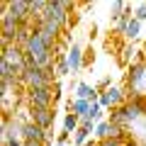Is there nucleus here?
<instances>
[{
  "instance_id": "obj_1",
  "label": "nucleus",
  "mask_w": 146,
  "mask_h": 146,
  "mask_svg": "<svg viewBox=\"0 0 146 146\" xmlns=\"http://www.w3.org/2000/svg\"><path fill=\"white\" fill-rule=\"evenodd\" d=\"M71 12H73V3H68V0H49V10L44 15V20H51L54 25L66 29L71 25Z\"/></svg>"
},
{
  "instance_id": "obj_2",
  "label": "nucleus",
  "mask_w": 146,
  "mask_h": 146,
  "mask_svg": "<svg viewBox=\"0 0 146 146\" xmlns=\"http://www.w3.org/2000/svg\"><path fill=\"white\" fill-rule=\"evenodd\" d=\"M22 27H25V25H22V22H17L10 12L3 7V15H0V34H3V46H7V44H15V42H17V36H20Z\"/></svg>"
},
{
  "instance_id": "obj_3",
  "label": "nucleus",
  "mask_w": 146,
  "mask_h": 146,
  "mask_svg": "<svg viewBox=\"0 0 146 146\" xmlns=\"http://www.w3.org/2000/svg\"><path fill=\"white\" fill-rule=\"evenodd\" d=\"M25 100H27L29 107H54L56 105V100H54V85L25 90Z\"/></svg>"
},
{
  "instance_id": "obj_4",
  "label": "nucleus",
  "mask_w": 146,
  "mask_h": 146,
  "mask_svg": "<svg viewBox=\"0 0 146 146\" xmlns=\"http://www.w3.org/2000/svg\"><path fill=\"white\" fill-rule=\"evenodd\" d=\"M3 7L22 25H32V5L29 0H3Z\"/></svg>"
},
{
  "instance_id": "obj_5",
  "label": "nucleus",
  "mask_w": 146,
  "mask_h": 146,
  "mask_svg": "<svg viewBox=\"0 0 146 146\" xmlns=\"http://www.w3.org/2000/svg\"><path fill=\"white\" fill-rule=\"evenodd\" d=\"M32 110V122L39 124L42 129H51L56 122V110L54 107H29Z\"/></svg>"
},
{
  "instance_id": "obj_6",
  "label": "nucleus",
  "mask_w": 146,
  "mask_h": 146,
  "mask_svg": "<svg viewBox=\"0 0 146 146\" xmlns=\"http://www.w3.org/2000/svg\"><path fill=\"white\" fill-rule=\"evenodd\" d=\"M95 139L98 141H102V139H127V131L119 129L117 124H112L110 119H105L95 127Z\"/></svg>"
},
{
  "instance_id": "obj_7",
  "label": "nucleus",
  "mask_w": 146,
  "mask_h": 146,
  "mask_svg": "<svg viewBox=\"0 0 146 146\" xmlns=\"http://www.w3.org/2000/svg\"><path fill=\"white\" fill-rule=\"evenodd\" d=\"M15 139H22V122L17 117L3 115V144L15 141Z\"/></svg>"
},
{
  "instance_id": "obj_8",
  "label": "nucleus",
  "mask_w": 146,
  "mask_h": 146,
  "mask_svg": "<svg viewBox=\"0 0 146 146\" xmlns=\"http://www.w3.org/2000/svg\"><path fill=\"white\" fill-rule=\"evenodd\" d=\"M46 131H49V129H42L39 124H34V122L29 119V122L22 124V141H39V144H44Z\"/></svg>"
},
{
  "instance_id": "obj_9",
  "label": "nucleus",
  "mask_w": 146,
  "mask_h": 146,
  "mask_svg": "<svg viewBox=\"0 0 146 146\" xmlns=\"http://www.w3.org/2000/svg\"><path fill=\"white\" fill-rule=\"evenodd\" d=\"M83 46H80L78 42L73 44L71 49H68V54H66V61H68V66H71V76H76V73L80 71V68L85 66V61H83Z\"/></svg>"
},
{
  "instance_id": "obj_10",
  "label": "nucleus",
  "mask_w": 146,
  "mask_h": 146,
  "mask_svg": "<svg viewBox=\"0 0 146 146\" xmlns=\"http://www.w3.org/2000/svg\"><path fill=\"white\" fill-rule=\"evenodd\" d=\"M73 98L76 100H88V102H98L100 100V90L95 88V85H88L80 80L78 88H76V93H73Z\"/></svg>"
},
{
  "instance_id": "obj_11",
  "label": "nucleus",
  "mask_w": 146,
  "mask_h": 146,
  "mask_svg": "<svg viewBox=\"0 0 146 146\" xmlns=\"http://www.w3.org/2000/svg\"><path fill=\"white\" fill-rule=\"evenodd\" d=\"M139 34H141V22L136 20V17H131L129 25H127L124 32H122V36H124V39H129V42H134V39H139Z\"/></svg>"
},
{
  "instance_id": "obj_12",
  "label": "nucleus",
  "mask_w": 146,
  "mask_h": 146,
  "mask_svg": "<svg viewBox=\"0 0 146 146\" xmlns=\"http://www.w3.org/2000/svg\"><path fill=\"white\" fill-rule=\"evenodd\" d=\"M134 56H139V51L134 49V44H124V46H122V54H119V63L129 68L131 63H134Z\"/></svg>"
},
{
  "instance_id": "obj_13",
  "label": "nucleus",
  "mask_w": 146,
  "mask_h": 146,
  "mask_svg": "<svg viewBox=\"0 0 146 146\" xmlns=\"http://www.w3.org/2000/svg\"><path fill=\"white\" fill-rule=\"evenodd\" d=\"M124 10H127V3H122V0H117V3H112L110 5V22H119V17L124 15Z\"/></svg>"
},
{
  "instance_id": "obj_14",
  "label": "nucleus",
  "mask_w": 146,
  "mask_h": 146,
  "mask_svg": "<svg viewBox=\"0 0 146 146\" xmlns=\"http://www.w3.org/2000/svg\"><path fill=\"white\" fill-rule=\"evenodd\" d=\"M78 127H80V117H76L73 112H66V115H63V129H66V131L73 134Z\"/></svg>"
},
{
  "instance_id": "obj_15",
  "label": "nucleus",
  "mask_w": 146,
  "mask_h": 146,
  "mask_svg": "<svg viewBox=\"0 0 146 146\" xmlns=\"http://www.w3.org/2000/svg\"><path fill=\"white\" fill-rule=\"evenodd\" d=\"M102 117H105V107L100 102H93L90 105V112H88V119H93L95 124H100V122H105Z\"/></svg>"
},
{
  "instance_id": "obj_16",
  "label": "nucleus",
  "mask_w": 146,
  "mask_h": 146,
  "mask_svg": "<svg viewBox=\"0 0 146 146\" xmlns=\"http://www.w3.org/2000/svg\"><path fill=\"white\" fill-rule=\"evenodd\" d=\"M134 17H136L139 22H146V0H144V3H139V5L134 7Z\"/></svg>"
},
{
  "instance_id": "obj_17",
  "label": "nucleus",
  "mask_w": 146,
  "mask_h": 146,
  "mask_svg": "<svg viewBox=\"0 0 146 146\" xmlns=\"http://www.w3.org/2000/svg\"><path fill=\"white\" fill-rule=\"evenodd\" d=\"M127 144V139H102V141H98V146H124Z\"/></svg>"
},
{
  "instance_id": "obj_18",
  "label": "nucleus",
  "mask_w": 146,
  "mask_h": 146,
  "mask_svg": "<svg viewBox=\"0 0 146 146\" xmlns=\"http://www.w3.org/2000/svg\"><path fill=\"white\" fill-rule=\"evenodd\" d=\"M71 139H73V134H71V131H66V129H61L56 134V144H68Z\"/></svg>"
},
{
  "instance_id": "obj_19",
  "label": "nucleus",
  "mask_w": 146,
  "mask_h": 146,
  "mask_svg": "<svg viewBox=\"0 0 146 146\" xmlns=\"http://www.w3.org/2000/svg\"><path fill=\"white\" fill-rule=\"evenodd\" d=\"M54 100H56V102L61 100V83H58V80H56V85H54Z\"/></svg>"
},
{
  "instance_id": "obj_20",
  "label": "nucleus",
  "mask_w": 146,
  "mask_h": 146,
  "mask_svg": "<svg viewBox=\"0 0 146 146\" xmlns=\"http://www.w3.org/2000/svg\"><path fill=\"white\" fill-rule=\"evenodd\" d=\"M136 61H146V44H144V49L139 51V56H136Z\"/></svg>"
},
{
  "instance_id": "obj_21",
  "label": "nucleus",
  "mask_w": 146,
  "mask_h": 146,
  "mask_svg": "<svg viewBox=\"0 0 146 146\" xmlns=\"http://www.w3.org/2000/svg\"><path fill=\"white\" fill-rule=\"evenodd\" d=\"M85 146H98V139H88V141H85Z\"/></svg>"
},
{
  "instance_id": "obj_22",
  "label": "nucleus",
  "mask_w": 146,
  "mask_h": 146,
  "mask_svg": "<svg viewBox=\"0 0 146 146\" xmlns=\"http://www.w3.org/2000/svg\"><path fill=\"white\" fill-rule=\"evenodd\" d=\"M25 146H44V144H39V141H25Z\"/></svg>"
},
{
  "instance_id": "obj_23",
  "label": "nucleus",
  "mask_w": 146,
  "mask_h": 146,
  "mask_svg": "<svg viewBox=\"0 0 146 146\" xmlns=\"http://www.w3.org/2000/svg\"><path fill=\"white\" fill-rule=\"evenodd\" d=\"M54 146H68V144H54Z\"/></svg>"
}]
</instances>
